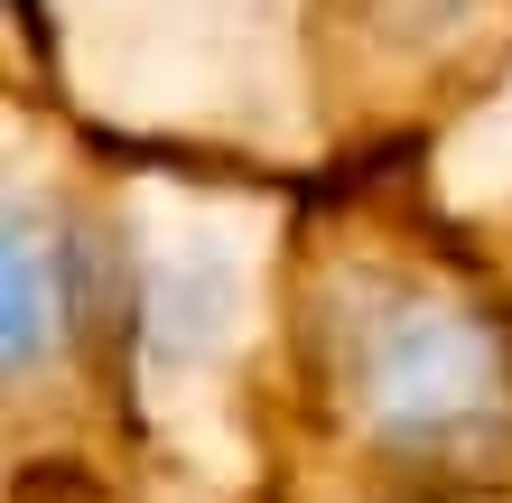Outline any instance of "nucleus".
Returning <instances> with one entry per match:
<instances>
[{
  "mask_svg": "<svg viewBox=\"0 0 512 503\" xmlns=\"http://www.w3.org/2000/svg\"><path fill=\"white\" fill-rule=\"evenodd\" d=\"M280 503H512V485H494V494H382V485H345V476H317L308 494H280Z\"/></svg>",
  "mask_w": 512,
  "mask_h": 503,
  "instance_id": "3",
  "label": "nucleus"
},
{
  "mask_svg": "<svg viewBox=\"0 0 512 503\" xmlns=\"http://www.w3.org/2000/svg\"><path fill=\"white\" fill-rule=\"evenodd\" d=\"M112 336H122V289H112L103 243L56 205H10L0 233V364H10V420L28 438L38 410H56L84 373L122 392L112 373Z\"/></svg>",
  "mask_w": 512,
  "mask_h": 503,
  "instance_id": "2",
  "label": "nucleus"
},
{
  "mask_svg": "<svg viewBox=\"0 0 512 503\" xmlns=\"http://www.w3.org/2000/svg\"><path fill=\"white\" fill-rule=\"evenodd\" d=\"M317 476L382 494L512 485V289L466 252L373 233L326 243L289 299Z\"/></svg>",
  "mask_w": 512,
  "mask_h": 503,
  "instance_id": "1",
  "label": "nucleus"
}]
</instances>
